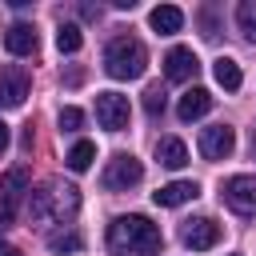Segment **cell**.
Segmentation results:
<instances>
[{
  "mask_svg": "<svg viewBox=\"0 0 256 256\" xmlns=\"http://www.w3.org/2000/svg\"><path fill=\"white\" fill-rule=\"evenodd\" d=\"M180 240H184V248H192V252H208V248H216V244H220V224H216L212 216L184 220Z\"/></svg>",
  "mask_w": 256,
  "mask_h": 256,
  "instance_id": "obj_6",
  "label": "cell"
},
{
  "mask_svg": "<svg viewBox=\"0 0 256 256\" xmlns=\"http://www.w3.org/2000/svg\"><path fill=\"white\" fill-rule=\"evenodd\" d=\"M104 188L108 192H128V188H136L140 180H144V164L136 160V156H128V152H116L112 160H108V168H104Z\"/></svg>",
  "mask_w": 256,
  "mask_h": 256,
  "instance_id": "obj_4",
  "label": "cell"
},
{
  "mask_svg": "<svg viewBox=\"0 0 256 256\" xmlns=\"http://www.w3.org/2000/svg\"><path fill=\"white\" fill-rule=\"evenodd\" d=\"M160 244H164L160 228L140 212L116 216L108 224V252L112 256H160Z\"/></svg>",
  "mask_w": 256,
  "mask_h": 256,
  "instance_id": "obj_1",
  "label": "cell"
},
{
  "mask_svg": "<svg viewBox=\"0 0 256 256\" xmlns=\"http://www.w3.org/2000/svg\"><path fill=\"white\" fill-rule=\"evenodd\" d=\"M12 216H16V208L0 200V228H8V224H12Z\"/></svg>",
  "mask_w": 256,
  "mask_h": 256,
  "instance_id": "obj_24",
  "label": "cell"
},
{
  "mask_svg": "<svg viewBox=\"0 0 256 256\" xmlns=\"http://www.w3.org/2000/svg\"><path fill=\"white\" fill-rule=\"evenodd\" d=\"M0 256H20V248H12L8 240H0Z\"/></svg>",
  "mask_w": 256,
  "mask_h": 256,
  "instance_id": "obj_26",
  "label": "cell"
},
{
  "mask_svg": "<svg viewBox=\"0 0 256 256\" xmlns=\"http://www.w3.org/2000/svg\"><path fill=\"white\" fill-rule=\"evenodd\" d=\"M252 156H256V136H252Z\"/></svg>",
  "mask_w": 256,
  "mask_h": 256,
  "instance_id": "obj_27",
  "label": "cell"
},
{
  "mask_svg": "<svg viewBox=\"0 0 256 256\" xmlns=\"http://www.w3.org/2000/svg\"><path fill=\"white\" fill-rule=\"evenodd\" d=\"M144 68H148V48L136 36H116L104 48V72L112 80H136L144 76Z\"/></svg>",
  "mask_w": 256,
  "mask_h": 256,
  "instance_id": "obj_3",
  "label": "cell"
},
{
  "mask_svg": "<svg viewBox=\"0 0 256 256\" xmlns=\"http://www.w3.org/2000/svg\"><path fill=\"white\" fill-rule=\"evenodd\" d=\"M28 88H32V80H28V72L20 64L0 68V108H20L24 96H28Z\"/></svg>",
  "mask_w": 256,
  "mask_h": 256,
  "instance_id": "obj_9",
  "label": "cell"
},
{
  "mask_svg": "<svg viewBox=\"0 0 256 256\" xmlns=\"http://www.w3.org/2000/svg\"><path fill=\"white\" fill-rule=\"evenodd\" d=\"M196 196H200V184H196V180H172V184H164V188L152 192V200H156L160 208H180V204H188V200H196Z\"/></svg>",
  "mask_w": 256,
  "mask_h": 256,
  "instance_id": "obj_11",
  "label": "cell"
},
{
  "mask_svg": "<svg viewBox=\"0 0 256 256\" xmlns=\"http://www.w3.org/2000/svg\"><path fill=\"white\" fill-rule=\"evenodd\" d=\"M212 72H216V84H220V88H228V92H236V88L244 84V76H240V64H236L232 56H220V60L212 64Z\"/></svg>",
  "mask_w": 256,
  "mask_h": 256,
  "instance_id": "obj_17",
  "label": "cell"
},
{
  "mask_svg": "<svg viewBox=\"0 0 256 256\" xmlns=\"http://www.w3.org/2000/svg\"><path fill=\"white\" fill-rule=\"evenodd\" d=\"M164 108H168V92H164L160 84H148V92H144V112H148V116H164Z\"/></svg>",
  "mask_w": 256,
  "mask_h": 256,
  "instance_id": "obj_21",
  "label": "cell"
},
{
  "mask_svg": "<svg viewBox=\"0 0 256 256\" xmlns=\"http://www.w3.org/2000/svg\"><path fill=\"white\" fill-rule=\"evenodd\" d=\"M80 124H84V112L80 108H60V132H80Z\"/></svg>",
  "mask_w": 256,
  "mask_h": 256,
  "instance_id": "obj_23",
  "label": "cell"
},
{
  "mask_svg": "<svg viewBox=\"0 0 256 256\" xmlns=\"http://www.w3.org/2000/svg\"><path fill=\"white\" fill-rule=\"evenodd\" d=\"M148 24H152L160 36H172V32H180V28H184V12H180L176 4H160V8H152V12H148Z\"/></svg>",
  "mask_w": 256,
  "mask_h": 256,
  "instance_id": "obj_15",
  "label": "cell"
},
{
  "mask_svg": "<svg viewBox=\"0 0 256 256\" xmlns=\"http://www.w3.org/2000/svg\"><path fill=\"white\" fill-rule=\"evenodd\" d=\"M24 192H28V168H24V164H16V168H8V172L0 176V200L16 208Z\"/></svg>",
  "mask_w": 256,
  "mask_h": 256,
  "instance_id": "obj_14",
  "label": "cell"
},
{
  "mask_svg": "<svg viewBox=\"0 0 256 256\" xmlns=\"http://www.w3.org/2000/svg\"><path fill=\"white\" fill-rule=\"evenodd\" d=\"M212 112V92L208 88H188L184 96H180V104H176V116L188 124V120H200V116H208Z\"/></svg>",
  "mask_w": 256,
  "mask_h": 256,
  "instance_id": "obj_12",
  "label": "cell"
},
{
  "mask_svg": "<svg viewBox=\"0 0 256 256\" xmlns=\"http://www.w3.org/2000/svg\"><path fill=\"white\" fill-rule=\"evenodd\" d=\"M8 140H12V136H8V124H4V120H0V156H4V152H8Z\"/></svg>",
  "mask_w": 256,
  "mask_h": 256,
  "instance_id": "obj_25",
  "label": "cell"
},
{
  "mask_svg": "<svg viewBox=\"0 0 256 256\" xmlns=\"http://www.w3.org/2000/svg\"><path fill=\"white\" fill-rule=\"evenodd\" d=\"M224 204H228L232 212L252 216V212H256V176H248V172L228 176V180H224Z\"/></svg>",
  "mask_w": 256,
  "mask_h": 256,
  "instance_id": "obj_7",
  "label": "cell"
},
{
  "mask_svg": "<svg viewBox=\"0 0 256 256\" xmlns=\"http://www.w3.org/2000/svg\"><path fill=\"white\" fill-rule=\"evenodd\" d=\"M128 116H132L128 96H120V92H96V124L100 128L120 132V128H128Z\"/></svg>",
  "mask_w": 256,
  "mask_h": 256,
  "instance_id": "obj_5",
  "label": "cell"
},
{
  "mask_svg": "<svg viewBox=\"0 0 256 256\" xmlns=\"http://www.w3.org/2000/svg\"><path fill=\"white\" fill-rule=\"evenodd\" d=\"M4 48H8L12 56H32V52L40 48V36H36L32 24H12V28L4 32Z\"/></svg>",
  "mask_w": 256,
  "mask_h": 256,
  "instance_id": "obj_13",
  "label": "cell"
},
{
  "mask_svg": "<svg viewBox=\"0 0 256 256\" xmlns=\"http://www.w3.org/2000/svg\"><path fill=\"white\" fill-rule=\"evenodd\" d=\"M28 212L32 220H56V224H68L76 212H80V188L76 184H64V180H44L40 188H28Z\"/></svg>",
  "mask_w": 256,
  "mask_h": 256,
  "instance_id": "obj_2",
  "label": "cell"
},
{
  "mask_svg": "<svg viewBox=\"0 0 256 256\" xmlns=\"http://www.w3.org/2000/svg\"><path fill=\"white\" fill-rule=\"evenodd\" d=\"M48 248L52 252H80L84 240H80V232H52L48 236Z\"/></svg>",
  "mask_w": 256,
  "mask_h": 256,
  "instance_id": "obj_22",
  "label": "cell"
},
{
  "mask_svg": "<svg viewBox=\"0 0 256 256\" xmlns=\"http://www.w3.org/2000/svg\"><path fill=\"white\" fill-rule=\"evenodd\" d=\"M236 24H240L244 40H252V44H256V0H244V4L236 8Z\"/></svg>",
  "mask_w": 256,
  "mask_h": 256,
  "instance_id": "obj_20",
  "label": "cell"
},
{
  "mask_svg": "<svg viewBox=\"0 0 256 256\" xmlns=\"http://www.w3.org/2000/svg\"><path fill=\"white\" fill-rule=\"evenodd\" d=\"M196 72H200V60H196L192 48H172V52L164 56V76H168L172 84H184V80H192Z\"/></svg>",
  "mask_w": 256,
  "mask_h": 256,
  "instance_id": "obj_10",
  "label": "cell"
},
{
  "mask_svg": "<svg viewBox=\"0 0 256 256\" xmlns=\"http://www.w3.org/2000/svg\"><path fill=\"white\" fill-rule=\"evenodd\" d=\"M236 148V132L228 124H208L200 128V156L204 160H228Z\"/></svg>",
  "mask_w": 256,
  "mask_h": 256,
  "instance_id": "obj_8",
  "label": "cell"
},
{
  "mask_svg": "<svg viewBox=\"0 0 256 256\" xmlns=\"http://www.w3.org/2000/svg\"><path fill=\"white\" fill-rule=\"evenodd\" d=\"M156 160L164 164V168H184L188 164V148H184V140H176V136H164L160 144H156Z\"/></svg>",
  "mask_w": 256,
  "mask_h": 256,
  "instance_id": "obj_16",
  "label": "cell"
},
{
  "mask_svg": "<svg viewBox=\"0 0 256 256\" xmlns=\"http://www.w3.org/2000/svg\"><path fill=\"white\" fill-rule=\"evenodd\" d=\"M64 160H68V168H72V172H88V168H92V160H96V144H92V140H76V144L68 148V156H64Z\"/></svg>",
  "mask_w": 256,
  "mask_h": 256,
  "instance_id": "obj_18",
  "label": "cell"
},
{
  "mask_svg": "<svg viewBox=\"0 0 256 256\" xmlns=\"http://www.w3.org/2000/svg\"><path fill=\"white\" fill-rule=\"evenodd\" d=\"M80 44H84V36H80V24H60L56 28V48L60 52H80Z\"/></svg>",
  "mask_w": 256,
  "mask_h": 256,
  "instance_id": "obj_19",
  "label": "cell"
}]
</instances>
